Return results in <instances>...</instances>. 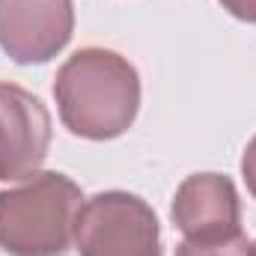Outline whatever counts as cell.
<instances>
[{"label": "cell", "mask_w": 256, "mask_h": 256, "mask_svg": "<svg viewBox=\"0 0 256 256\" xmlns=\"http://www.w3.org/2000/svg\"><path fill=\"white\" fill-rule=\"evenodd\" d=\"M54 98L74 137L114 140L137 120L140 74L110 48H80L57 68Z\"/></svg>", "instance_id": "1"}, {"label": "cell", "mask_w": 256, "mask_h": 256, "mask_svg": "<svg viewBox=\"0 0 256 256\" xmlns=\"http://www.w3.org/2000/svg\"><path fill=\"white\" fill-rule=\"evenodd\" d=\"M84 191L66 173L39 170L24 185L0 191V250L9 256H66Z\"/></svg>", "instance_id": "2"}, {"label": "cell", "mask_w": 256, "mask_h": 256, "mask_svg": "<svg viewBox=\"0 0 256 256\" xmlns=\"http://www.w3.org/2000/svg\"><path fill=\"white\" fill-rule=\"evenodd\" d=\"M74 248L80 256H164L152 206L128 191H102L84 200Z\"/></svg>", "instance_id": "3"}, {"label": "cell", "mask_w": 256, "mask_h": 256, "mask_svg": "<svg viewBox=\"0 0 256 256\" xmlns=\"http://www.w3.org/2000/svg\"><path fill=\"white\" fill-rule=\"evenodd\" d=\"M72 0H0V48L21 66L54 60L72 39Z\"/></svg>", "instance_id": "4"}, {"label": "cell", "mask_w": 256, "mask_h": 256, "mask_svg": "<svg viewBox=\"0 0 256 256\" xmlns=\"http://www.w3.org/2000/svg\"><path fill=\"white\" fill-rule=\"evenodd\" d=\"M51 146V114L24 86L0 80V182L39 173Z\"/></svg>", "instance_id": "5"}, {"label": "cell", "mask_w": 256, "mask_h": 256, "mask_svg": "<svg viewBox=\"0 0 256 256\" xmlns=\"http://www.w3.org/2000/svg\"><path fill=\"white\" fill-rule=\"evenodd\" d=\"M173 224L185 238H220L242 232V202L230 176L194 173L173 196Z\"/></svg>", "instance_id": "6"}, {"label": "cell", "mask_w": 256, "mask_h": 256, "mask_svg": "<svg viewBox=\"0 0 256 256\" xmlns=\"http://www.w3.org/2000/svg\"><path fill=\"white\" fill-rule=\"evenodd\" d=\"M176 256H256V250L244 232H232L220 238H185Z\"/></svg>", "instance_id": "7"}, {"label": "cell", "mask_w": 256, "mask_h": 256, "mask_svg": "<svg viewBox=\"0 0 256 256\" xmlns=\"http://www.w3.org/2000/svg\"><path fill=\"white\" fill-rule=\"evenodd\" d=\"M242 176H244L248 191L254 194V200H256V134L250 137V143L244 146V155H242Z\"/></svg>", "instance_id": "8"}, {"label": "cell", "mask_w": 256, "mask_h": 256, "mask_svg": "<svg viewBox=\"0 0 256 256\" xmlns=\"http://www.w3.org/2000/svg\"><path fill=\"white\" fill-rule=\"evenodd\" d=\"M220 6L238 18V21H248V24H256V0H220Z\"/></svg>", "instance_id": "9"}, {"label": "cell", "mask_w": 256, "mask_h": 256, "mask_svg": "<svg viewBox=\"0 0 256 256\" xmlns=\"http://www.w3.org/2000/svg\"><path fill=\"white\" fill-rule=\"evenodd\" d=\"M254 250H256V242H254Z\"/></svg>", "instance_id": "10"}]
</instances>
